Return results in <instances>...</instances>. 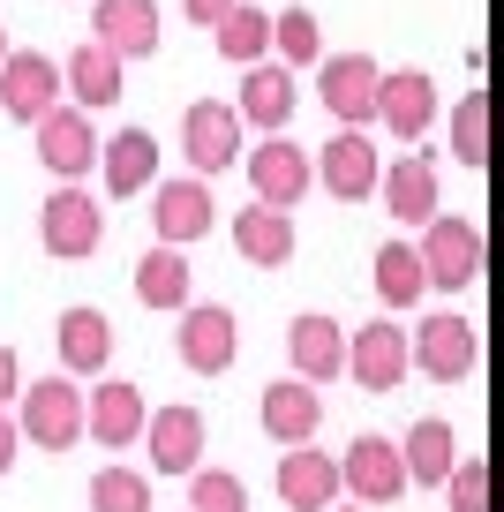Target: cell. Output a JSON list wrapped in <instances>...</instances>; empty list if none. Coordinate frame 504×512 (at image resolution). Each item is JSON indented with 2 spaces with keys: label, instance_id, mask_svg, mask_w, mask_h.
Instances as JSON below:
<instances>
[{
  "label": "cell",
  "instance_id": "25",
  "mask_svg": "<svg viewBox=\"0 0 504 512\" xmlns=\"http://www.w3.org/2000/svg\"><path fill=\"white\" fill-rule=\"evenodd\" d=\"M384 211H392L399 226H429V211H437V166L429 159L384 166Z\"/></svg>",
  "mask_w": 504,
  "mask_h": 512
},
{
  "label": "cell",
  "instance_id": "2",
  "mask_svg": "<svg viewBox=\"0 0 504 512\" xmlns=\"http://www.w3.org/2000/svg\"><path fill=\"white\" fill-rule=\"evenodd\" d=\"M83 430H91V392H76L68 369H61V377H38L31 392H23V437H31V445L68 452Z\"/></svg>",
  "mask_w": 504,
  "mask_h": 512
},
{
  "label": "cell",
  "instance_id": "3",
  "mask_svg": "<svg viewBox=\"0 0 504 512\" xmlns=\"http://www.w3.org/2000/svg\"><path fill=\"white\" fill-rule=\"evenodd\" d=\"M347 490H354V505H399V497L414 490V467H407V445H392V437H377V430H362L347 445Z\"/></svg>",
  "mask_w": 504,
  "mask_h": 512
},
{
  "label": "cell",
  "instance_id": "33",
  "mask_svg": "<svg viewBox=\"0 0 504 512\" xmlns=\"http://www.w3.org/2000/svg\"><path fill=\"white\" fill-rule=\"evenodd\" d=\"M91 512H151V482L128 467H98L91 475Z\"/></svg>",
  "mask_w": 504,
  "mask_h": 512
},
{
  "label": "cell",
  "instance_id": "17",
  "mask_svg": "<svg viewBox=\"0 0 504 512\" xmlns=\"http://www.w3.org/2000/svg\"><path fill=\"white\" fill-rule=\"evenodd\" d=\"M286 354H294V377H309V384H331V377H347V354H354V339L339 332L331 317H294L286 324Z\"/></svg>",
  "mask_w": 504,
  "mask_h": 512
},
{
  "label": "cell",
  "instance_id": "11",
  "mask_svg": "<svg viewBox=\"0 0 504 512\" xmlns=\"http://www.w3.org/2000/svg\"><path fill=\"white\" fill-rule=\"evenodd\" d=\"M414 369V339L399 332L392 317H377V324H362L354 332V354H347V377L362 384V392H399V377Z\"/></svg>",
  "mask_w": 504,
  "mask_h": 512
},
{
  "label": "cell",
  "instance_id": "41",
  "mask_svg": "<svg viewBox=\"0 0 504 512\" xmlns=\"http://www.w3.org/2000/svg\"><path fill=\"white\" fill-rule=\"evenodd\" d=\"M331 512H377V505H331Z\"/></svg>",
  "mask_w": 504,
  "mask_h": 512
},
{
  "label": "cell",
  "instance_id": "21",
  "mask_svg": "<svg viewBox=\"0 0 504 512\" xmlns=\"http://www.w3.org/2000/svg\"><path fill=\"white\" fill-rule=\"evenodd\" d=\"M53 347H61V369H68V377H98V369L113 362V324L98 317V309H61Z\"/></svg>",
  "mask_w": 504,
  "mask_h": 512
},
{
  "label": "cell",
  "instance_id": "27",
  "mask_svg": "<svg viewBox=\"0 0 504 512\" xmlns=\"http://www.w3.org/2000/svg\"><path fill=\"white\" fill-rule=\"evenodd\" d=\"M106 189L113 196L158 189V144H151V128H121V136L106 144Z\"/></svg>",
  "mask_w": 504,
  "mask_h": 512
},
{
  "label": "cell",
  "instance_id": "14",
  "mask_svg": "<svg viewBox=\"0 0 504 512\" xmlns=\"http://www.w3.org/2000/svg\"><path fill=\"white\" fill-rule=\"evenodd\" d=\"M339 490H347V467L324 460V452L294 445L279 460V505L286 512H331V505H339Z\"/></svg>",
  "mask_w": 504,
  "mask_h": 512
},
{
  "label": "cell",
  "instance_id": "19",
  "mask_svg": "<svg viewBox=\"0 0 504 512\" xmlns=\"http://www.w3.org/2000/svg\"><path fill=\"white\" fill-rule=\"evenodd\" d=\"M91 31L121 61H143L158 53V0H91Z\"/></svg>",
  "mask_w": 504,
  "mask_h": 512
},
{
  "label": "cell",
  "instance_id": "6",
  "mask_svg": "<svg viewBox=\"0 0 504 512\" xmlns=\"http://www.w3.org/2000/svg\"><path fill=\"white\" fill-rule=\"evenodd\" d=\"M181 151H189L196 174H226L241 159V106H226V98L181 106Z\"/></svg>",
  "mask_w": 504,
  "mask_h": 512
},
{
  "label": "cell",
  "instance_id": "30",
  "mask_svg": "<svg viewBox=\"0 0 504 512\" xmlns=\"http://www.w3.org/2000/svg\"><path fill=\"white\" fill-rule=\"evenodd\" d=\"M407 467H414V482H422V490H437V482H452V475H459L452 422H444V415H422V422L407 430Z\"/></svg>",
  "mask_w": 504,
  "mask_h": 512
},
{
  "label": "cell",
  "instance_id": "12",
  "mask_svg": "<svg viewBox=\"0 0 504 512\" xmlns=\"http://www.w3.org/2000/svg\"><path fill=\"white\" fill-rule=\"evenodd\" d=\"M316 181H324V196H339V204H362L369 189H384V166H377L362 128H339V136L316 151Z\"/></svg>",
  "mask_w": 504,
  "mask_h": 512
},
{
  "label": "cell",
  "instance_id": "8",
  "mask_svg": "<svg viewBox=\"0 0 504 512\" xmlns=\"http://www.w3.org/2000/svg\"><path fill=\"white\" fill-rule=\"evenodd\" d=\"M151 226H158V241H174V249H189V241H204L211 226H219V204H211L204 174L158 181V189H151Z\"/></svg>",
  "mask_w": 504,
  "mask_h": 512
},
{
  "label": "cell",
  "instance_id": "20",
  "mask_svg": "<svg viewBox=\"0 0 504 512\" xmlns=\"http://www.w3.org/2000/svg\"><path fill=\"white\" fill-rule=\"evenodd\" d=\"M91 437L106 452H128L136 437H151V407H143V392L136 384H121V377H106L91 392Z\"/></svg>",
  "mask_w": 504,
  "mask_h": 512
},
{
  "label": "cell",
  "instance_id": "9",
  "mask_svg": "<svg viewBox=\"0 0 504 512\" xmlns=\"http://www.w3.org/2000/svg\"><path fill=\"white\" fill-rule=\"evenodd\" d=\"M234 347H241L234 309H219V302H189V309H181L174 354L196 369V377H219V369H234Z\"/></svg>",
  "mask_w": 504,
  "mask_h": 512
},
{
  "label": "cell",
  "instance_id": "35",
  "mask_svg": "<svg viewBox=\"0 0 504 512\" xmlns=\"http://www.w3.org/2000/svg\"><path fill=\"white\" fill-rule=\"evenodd\" d=\"M279 53H286L294 68L324 61V31H316V16H309V8H286V16H279Z\"/></svg>",
  "mask_w": 504,
  "mask_h": 512
},
{
  "label": "cell",
  "instance_id": "38",
  "mask_svg": "<svg viewBox=\"0 0 504 512\" xmlns=\"http://www.w3.org/2000/svg\"><path fill=\"white\" fill-rule=\"evenodd\" d=\"M8 392H31L23 369H16V347H0V407H8Z\"/></svg>",
  "mask_w": 504,
  "mask_h": 512
},
{
  "label": "cell",
  "instance_id": "23",
  "mask_svg": "<svg viewBox=\"0 0 504 512\" xmlns=\"http://www.w3.org/2000/svg\"><path fill=\"white\" fill-rule=\"evenodd\" d=\"M234 249L264 272H279L286 256H294V211L279 204H256V211H234Z\"/></svg>",
  "mask_w": 504,
  "mask_h": 512
},
{
  "label": "cell",
  "instance_id": "1",
  "mask_svg": "<svg viewBox=\"0 0 504 512\" xmlns=\"http://www.w3.org/2000/svg\"><path fill=\"white\" fill-rule=\"evenodd\" d=\"M316 98L339 128H362L377 121V98H384V68L369 53H324L316 61Z\"/></svg>",
  "mask_w": 504,
  "mask_h": 512
},
{
  "label": "cell",
  "instance_id": "34",
  "mask_svg": "<svg viewBox=\"0 0 504 512\" xmlns=\"http://www.w3.org/2000/svg\"><path fill=\"white\" fill-rule=\"evenodd\" d=\"M189 512H249V490H241V475H226V467H196Z\"/></svg>",
  "mask_w": 504,
  "mask_h": 512
},
{
  "label": "cell",
  "instance_id": "5",
  "mask_svg": "<svg viewBox=\"0 0 504 512\" xmlns=\"http://www.w3.org/2000/svg\"><path fill=\"white\" fill-rule=\"evenodd\" d=\"M68 91V68L53 61V53H8V68H0V113L8 121H46L53 106H61Z\"/></svg>",
  "mask_w": 504,
  "mask_h": 512
},
{
  "label": "cell",
  "instance_id": "15",
  "mask_svg": "<svg viewBox=\"0 0 504 512\" xmlns=\"http://www.w3.org/2000/svg\"><path fill=\"white\" fill-rule=\"evenodd\" d=\"M414 369H422V377H437V384L474 377V324L459 317V309L429 317L422 332H414Z\"/></svg>",
  "mask_w": 504,
  "mask_h": 512
},
{
  "label": "cell",
  "instance_id": "40",
  "mask_svg": "<svg viewBox=\"0 0 504 512\" xmlns=\"http://www.w3.org/2000/svg\"><path fill=\"white\" fill-rule=\"evenodd\" d=\"M0 68H8V23H0Z\"/></svg>",
  "mask_w": 504,
  "mask_h": 512
},
{
  "label": "cell",
  "instance_id": "4",
  "mask_svg": "<svg viewBox=\"0 0 504 512\" xmlns=\"http://www.w3.org/2000/svg\"><path fill=\"white\" fill-rule=\"evenodd\" d=\"M38 166H46L53 181H83L91 166H106V144H98V128L83 106H53L46 121H38Z\"/></svg>",
  "mask_w": 504,
  "mask_h": 512
},
{
  "label": "cell",
  "instance_id": "31",
  "mask_svg": "<svg viewBox=\"0 0 504 512\" xmlns=\"http://www.w3.org/2000/svg\"><path fill=\"white\" fill-rule=\"evenodd\" d=\"M489 144H497V106H489V91H467V98H459V113H452V159L482 174Z\"/></svg>",
  "mask_w": 504,
  "mask_h": 512
},
{
  "label": "cell",
  "instance_id": "39",
  "mask_svg": "<svg viewBox=\"0 0 504 512\" xmlns=\"http://www.w3.org/2000/svg\"><path fill=\"white\" fill-rule=\"evenodd\" d=\"M16 445H23V422H8V407H0V475L16 467Z\"/></svg>",
  "mask_w": 504,
  "mask_h": 512
},
{
  "label": "cell",
  "instance_id": "7",
  "mask_svg": "<svg viewBox=\"0 0 504 512\" xmlns=\"http://www.w3.org/2000/svg\"><path fill=\"white\" fill-rule=\"evenodd\" d=\"M98 234H106L98 196H83L76 181H61V189L46 196V211H38V241H46V256H91Z\"/></svg>",
  "mask_w": 504,
  "mask_h": 512
},
{
  "label": "cell",
  "instance_id": "28",
  "mask_svg": "<svg viewBox=\"0 0 504 512\" xmlns=\"http://www.w3.org/2000/svg\"><path fill=\"white\" fill-rule=\"evenodd\" d=\"M68 91H76V106H113V98H121V53L83 38V46L68 53Z\"/></svg>",
  "mask_w": 504,
  "mask_h": 512
},
{
  "label": "cell",
  "instance_id": "32",
  "mask_svg": "<svg viewBox=\"0 0 504 512\" xmlns=\"http://www.w3.org/2000/svg\"><path fill=\"white\" fill-rule=\"evenodd\" d=\"M264 46H279V16H264V8H249V0H241L234 16L219 23V53L234 68H256L264 61Z\"/></svg>",
  "mask_w": 504,
  "mask_h": 512
},
{
  "label": "cell",
  "instance_id": "10",
  "mask_svg": "<svg viewBox=\"0 0 504 512\" xmlns=\"http://www.w3.org/2000/svg\"><path fill=\"white\" fill-rule=\"evenodd\" d=\"M309 181H316V166H309V144H286V136H264V144L249 151V189H256V204H279V211H294L301 196H309Z\"/></svg>",
  "mask_w": 504,
  "mask_h": 512
},
{
  "label": "cell",
  "instance_id": "24",
  "mask_svg": "<svg viewBox=\"0 0 504 512\" xmlns=\"http://www.w3.org/2000/svg\"><path fill=\"white\" fill-rule=\"evenodd\" d=\"M234 106H241V121H249V128H264V136H279V128L294 121V76H286V68H264V61H256V68H249V83H241V98H234Z\"/></svg>",
  "mask_w": 504,
  "mask_h": 512
},
{
  "label": "cell",
  "instance_id": "37",
  "mask_svg": "<svg viewBox=\"0 0 504 512\" xmlns=\"http://www.w3.org/2000/svg\"><path fill=\"white\" fill-rule=\"evenodd\" d=\"M181 8H189V23H204V31H219V23L234 16L241 0H181Z\"/></svg>",
  "mask_w": 504,
  "mask_h": 512
},
{
  "label": "cell",
  "instance_id": "18",
  "mask_svg": "<svg viewBox=\"0 0 504 512\" xmlns=\"http://www.w3.org/2000/svg\"><path fill=\"white\" fill-rule=\"evenodd\" d=\"M377 121L392 128V136H429V121H437V83H429V68H384V98H377Z\"/></svg>",
  "mask_w": 504,
  "mask_h": 512
},
{
  "label": "cell",
  "instance_id": "26",
  "mask_svg": "<svg viewBox=\"0 0 504 512\" xmlns=\"http://www.w3.org/2000/svg\"><path fill=\"white\" fill-rule=\"evenodd\" d=\"M136 302H143V309H189V256H181L174 241L143 249V264H136Z\"/></svg>",
  "mask_w": 504,
  "mask_h": 512
},
{
  "label": "cell",
  "instance_id": "29",
  "mask_svg": "<svg viewBox=\"0 0 504 512\" xmlns=\"http://www.w3.org/2000/svg\"><path fill=\"white\" fill-rule=\"evenodd\" d=\"M377 294L392 309H414L429 294V264H422V241H384L377 249Z\"/></svg>",
  "mask_w": 504,
  "mask_h": 512
},
{
  "label": "cell",
  "instance_id": "16",
  "mask_svg": "<svg viewBox=\"0 0 504 512\" xmlns=\"http://www.w3.org/2000/svg\"><path fill=\"white\" fill-rule=\"evenodd\" d=\"M264 437L271 445H309L316 430H324V400H316V384L309 377H279V384H264Z\"/></svg>",
  "mask_w": 504,
  "mask_h": 512
},
{
  "label": "cell",
  "instance_id": "13",
  "mask_svg": "<svg viewBox=\"0 0 504 512\" xmlns=\"http://www.w3.org/2000/svg\"><path fill=\"white\" fill-rule=\"evenodd\" d=\"M422 264H429V287H444V294L474 287V272H482V234H474L467 219H429L422 226Z\"/></svg>",
  "mask_w": 504,
  "mask_h": 512
},
{
  "label": "cell",
  "instance_id": "36",
  "mask_svg": "<svg viewBox=\"0 0 504 512\" xmlns=\"http://www.w3.org/2000/svg\"><path fill=\"white\" fill-rule=\"evenodd\" d=\"M452 490V512H489V497H497V482H489V460H459V475L444 482Z\"/></svg>",
  "mask_w": 504,
  "mask_h": 512
},
{
  "label": "cell",
  "instance_id": "22",
  "mask_svg": "<svg viewBox=\"0 0 504 512\" xmlns=\"http://www.w3.org/2000/svg\"><path fill=\"white\" fill-rule=\"evenodd\" d=\"M143 445H151L158 475H189V467L204 460V415H196V407H158Z\"/></svg>",
  "mask_w": 504,
  "mask_h": 512
}]
</instances>
